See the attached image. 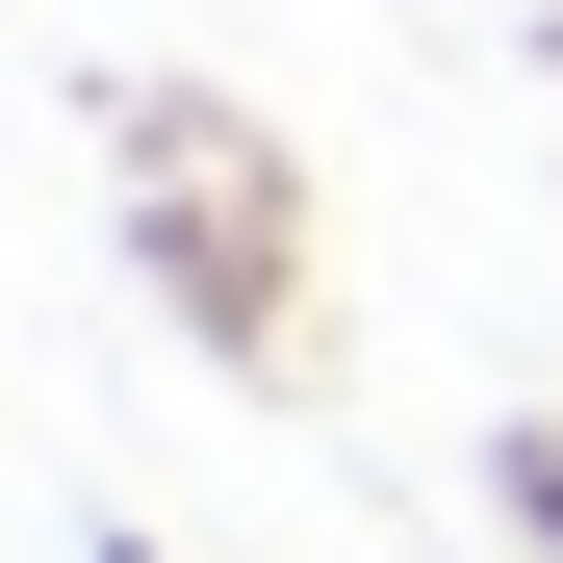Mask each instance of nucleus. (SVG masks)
<instances>
[{
  "label": "nucleus",
  "instance_id": "1",
  "mask_svg": "<svg viewBox=\"0 0 563 563\" xmlns=\"http://www.w3.org/2000/svg\"><path fill=\"white\" fill-rule=\"evenodd\" d=\"M129 256L179 282V333L231 358V385H308V179H282L231 103H129Z\"/></svg>",
  "mask_w": 563,
  "mask_h": 563
},
{
  "label": "nucleus",
  "instance_id": "2",
  "mask_svg": "<svg viewBox=\"0 0 563 563\" xmlns=\"http://www.w3.org/2000/svg\"><path fill=\"white\" fill-rule=\"evenodd\" d=\"M487 512H512V563H563V410H512V435H487Z\"/></svg>",
  "mask_w": 563,
  "mask_h": 563
}]
</instances>
